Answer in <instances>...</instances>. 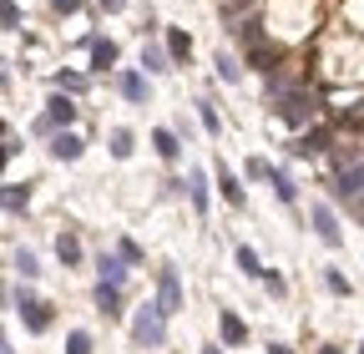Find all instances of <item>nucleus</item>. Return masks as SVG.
<instances>
[{
    "instance_id": "1",
    "label": "nucleus",
    "mask_w": 364,
    "mask_h": 354,
    "mask_svg": "<svg viewBox=\"0 0 364 354\" xmlns=\"http://www.w3.org/2000/svg\"><path fill=\"white\" fill-rule=\"evenodd\" d=\"M273 112H279L289 127H309L318 117V97L309 92V86H284V92L273 97Z\"/></svg>"
},
{
    "instance_id": "2",
    "label": "nucleus",
    "mask_w": 364,
    "mask_h": 354,
    "mask_svg": "<svg viewBox=\"0 0 364 354\" xmlns=\"http://www.w3.org/2000/svg\"><path fill=\"white\" fill-rule=\"evenodd\" d=\"M132 339L142 344V349H162L167 344V314H162V304H142V309H136Z\"/></svg>"
},
{
    "instance_id": "3",
    "label": "nucleus",
    "mask_w": 364,
    "mask_h": 354,
    "mask_svg": "<svg viewBox=\"0 0 364 354\" xmlns=\"http://www.w3.org/2000/svg\"><path fill=\"white\" fill-rule=\"evenodd\" d=\"M11 304H16V314L26 319V329H31V334H46V329H51V304L31 299L26 289H16V294H11Z\"/></svg>"
},
{
    "instance_id": "4",
    "label": "nucleus",
    "mask_w": 364,
    "mask_h": 354,
    "mask_svg": "<svg viewBox=\"0 0 364 354\" xmlns=\"http://www.w3.org/2000/svg\"><path fill=\"white\" fill-rule=\"evenodd\" d=\"M157 304H162V314H167V319L182 309V284H177V269H162V279H157Z\"/></svg>"
},
{
    "instance_id": "5",
    "label": "nucleus",
    "mask_w": 364,
    "mask_h": 354,
    "mask_svg": "<svg viewBox=\"0 0 364 354\" xmlns=\"http://www.w3.org/2000/svg\"><path fill=\"white\" fill-rule=\"evenodd\" d=\"M309 218H314V233L324 238L329 248H339V243H344V233H339V223H334V213H329L324 203H314V213H309Z\"/></svg>"
},
{
    "instance_id": "6",
    "label": "nucleus",
    "mask_w": 364,
    "mask_h": 354,
    "mask_svg": "<svg viewBox=\"0 0 364 354\" xmlns=\"http://www.w3.org/2000/svg\"><path fill=\"white\" fill-rule=\"evenodd\" d=\"M51 157L56 162H76L81 157V137L76 132H51Z\"/></svg>"
},
{
    "instance_id": "7",
    "label": "nucleus",
    "mask_w": 364,
    "mask_h": 354,
    "mask_svg": "<svg viewBox=\"0 0 364 354\" xmlns=\"http://www.w3.org/2000/svg\"><path fill=\"white\" fill-rule=\"evenodd\" d=\"M97 309H102L107 319H117V314H122V284H107V279H102V284H97Z\"/></svg>"
},
{
    "instance_id": "8",
    "label": "nucleus",
    "mask_w": 364,
    "mask_h": 354,
    "mask_svg": "<svg viewBox=\"0 0 364 354\" xmlns=\"http://www.w3.org/2000/svg\"><path fill=\"white\" fill-rule=\"evenodd\" d=\"M324 147H329V127H314V132H304L289 152H294V157H309V152H324Z\"/></svg>"
},
{
    "instance_id": "9",
    "label": "nucleus",
    "mask_w": 364,
    "mask_h": 354,
    "mask_svg": "<svg viewBox=\"0 0 364 354\" xmlns=\"http://www.w3.org/2000/svg\"><path fill=\"white\" fill-rule=\"evenodd\" d=\"M46 117H51L56 127H71V117H76V102H71L66 92H56L51 102H46Z\"/></svg>"
},
{
    "instance_id": "10",
    "label": "nucleus",
    "mask_w": 364,
    "mask_h": 354,
    "mask_svg": "<svg viewBox=\"0 0 364 354\" xmlns=\"http://www.w3.org/2000/svg\"><path fill=\"white\" fill-rule=\"evenodd\" d=\"M117 86H122V97H127V102H147V76L122 71V76H117Z\"/></svg>"
},
{
    "instance_id": "11",
    "label": "nucleus",
    "mask_w": 364,
    "mask_h": 354,
    "mask_svg": "<svg viewBox=\"0 0 364 354\" xmlns=\"http://www.w3.org/2000/svg\"><path fill=\"white\" fill-rule=\"evenodd\" d=\"M218 329H223V339H228V344H243V339H248V324H243V319L233 314V309H223Z\"/></svg>"
},
{
    "instance_id": "12",
    "label": "nucleus",
    "mask_w": 364,
    "mask_h": 354,
    "mask_svg": "<svg viewBox=\"0 0 364 354\" xmlns=\"http://www.w3.org/2000/svg\"><path fill=\"white\" fill-rule=\"evenodd\" d=\"M152 147H157V157H167V162H177V157H182L177 132H167V127H157V132H152Z\"/></svg>"
},
{
    "instance_id": "13",
    "label": "nucleus",
    "mask_w": 364,
    "mask_h": 354,
    "mask_svg": "<svg viewBox=\"0 0 364 354\" xmlns=\"http://www.w3.org/2000/svg\"><path fill=\"white\" fill-rule=\"evenodd\" d=\"M107 66H117V46L112 41H91V71H107Z\"/></svg>"
},
{
    "instance_id": "14",
    "label": "nucleus",
    "mask_w": 364,
    "mask_h": 354,
    "mask_svg": "<svg viewBox=\"0 0 364 354\" xmlns=\"http://www.w3.org/2000/svg\"><path fill=\"white\" fill-rule=\"evenodd\" d=\"M218 193H223L228 203H233V208H243V188H238V177L228 172V167H218Z\"/></svg>"
},
{
    "instance_id": "15",
    "label": "nucleus",
    "mask_w": 364,
    "mask_h": 354,
    "mask_svg": "<svg viewBox=\"0 0 364 354\" xmlns=\"http://www.w3.org/2000/svg\"><path fill=\"white\" fill-rule=\"evenodd\" d=\"M56 258L66 263V269H76V263H81V243H76V233H61V238H56Z\"/></svg>"
},
{
    "instance_id": "16",
    "label": "nucleus",
    "mask_w": 364,
    "mask_h": 354,
    "mask_svg": "<svg viewBox=\"0 0 364 354\" xmlns=\"http://www.w3.org/2000/svg\"><path fill=\"white\" fill-rule=\"evenodd\" d=\"M97 269H102V279H107V284H127V258H107V253H102Z\"/></svg>"
},
{
    "instance_id": "17",
    "label": "nucleus",
    "mask_w": 364,
    "mask_h": 354,
    "mask_svg": "<svg viewBox=\"0 0 364 354\" xmlns=\"http://www.w3.org/2000/svg\"><path fill=\"white\" fill-rule=\"evenodd\" d=\"M167 51H172V61H188V56H193L188 31H167Z\"/></svg>"
},
{
    "instance_id": "18",
    "label": "nucleus",
    "mask_w": 364,
    "mask_h": 354,
    "mask_svg": "<svg viewBox=\"0 0 364 354\" xmlns=\"http://www.w3.org/2000/svg\"><path fill=\"white\" fill-rule=\"evenodd\" d=\"M26 203H31V193H26L21 183H11V188H6V213H11V218H21V213H26Z\"/></svg>"
},
{
    "instance_id": "19",
    "label": "nucleus",
    "mask_w": 364,
    "mask_h": 354,
    "mask_svg": "<svg viewBox=\"0 0 364 354\" xmlns=\"http://www.w3.org/2000/svg\"><path fill=\"white\" fill-rule=\"evenodd\" d=\"M188 193H193V208H198V213H208V177H203V172H193V177H188Z\"/></svg>"
},
{
    "instance_id": "20",
    "label": "nucleus",
    "mask_w": 364,
    "mask_h": 354,
    "mask_svg": "<svg viewBox=\"0 0 364 354\" xmlns=\"http://www.w3.org/2000/svg\"><path fill=\"white\" fill-rule=\"evenodd\" d=\"M167 61H172V51H157V46H142V66H147V71H172Z\"/></svg>"
},
{
    "instance_id": "21",
    "label": "nucleus",
    "mask_w": 364,
    "mask_h": 354,
    "mask_svg": "<svg viewBox=\"0 0 364 354\" xmlns=\"http://www.w3.org/2000/svg\"><path fill=\"white\" fill-rule=\"evenodd\" d=\"M213 66H218V76H223V81H238V76H243V66L228 56V51H218V56H213Z\"/></svg>"
},
{
    "instance_id": "22",
    "label": "nucleus",
    "mask_w": 364,
    "mask_h": 354,
    "mask_svg": "<svg viewBox=\"0 0 364 354\" xmlns=\"http://www.w3.org/2000/svg\"><path fill=\"white\" fill-rule=\"evenodd\" d=\"M268 183H273V193H279V203H294V198H299V188L289 183V177H284L279 167H273V177H268Z\"/></svg>"
},
{
    "instance_id": "23",
    "label": "nucleus",
    "mask_w": 364,
    "mask_h": 354,
    "mask_svg": "<svg viewBox=\"0 0 364 354\" xmlns=\"http://www.w3.org/2000/svg\"><path fill=\"white\" fill-rule=\"evenodd\" d=\"M56 92H86V76L81 71H61L56 76Z\"/></svg>"
},
{
    "instance_id": "24",
    "label": "nucleus",
    "mask_w": 364,
    "mask_h": 354,
    "mask_svg": "<svg viewBox=\"0 0 364 354\" xmlns=\"http://www.w3.org/2000/svg\"><path fill=\"white\" fill-rule=\"evenodd\" d=\"M112 157H117V162L132 157V132H112Z\"/></svg>"
},
{
    "instance_id": "25",
    "label": "nucleus",
    "mask_w": 364,
    "mask_h": 354,
    "mask_svg": "<svg viewBox=\"0 0 364 354\" xmlns=\"http://www.w3.org/2000/svg\"><path fill=\"white\" fill-rule=\"evenodd\" d=\"M16 274H26V279H36L41 269H36V253L31 248H16Z\"/></svg>"
},
{
    "instance_id": "26",
    "label": "nucleus",
    "mask_w": 364,
    "mask_h": 354,
    "mask_svg": "<svg viewBox=\"0 0 364 354\" xmlns=\"http://www.w3.org/2000/svg\"><path fill=\"white\" fill-rule=\"evenodd\" d=\"M238 269H243V274H258V279H263V263H258V253H253V248H238Z\"/></svg>"
},
{
    "instance_id": "27",
    "label": "nucleus",
    "mask_w": 364,
    "mask_h": 354,
    "mask_svg": "<svg viewBox=\"0 0 364 354\" xmlns=\"http://www.w3.org/2000/svg\"><path fill=\"white\" fill-rule=\"evenodd\" d=\"M198 117H203V127L213 132V137H218V132H223V122H218V112H213V102H198Z\"/></svg>"
},
{
    "instance_id": "28",
    "label": "nucleus",
    "mask_w": 364,
    "mask_h": 354,
    "mask_svg": "<svg viewBox=\"0 0 364 354\" xmlns=\"http://www.w3.org/2000/svg\"><path fill=\"white\" fill-rule=\"evenodd\" d=\"M66 354H91V334H81V329H76V334L66 339Z\"/></svg>"
},
{
    "instance_id": "29",
    "label": "nucleus",
    "mask_w": 364,
    "mask_h": 354,
    "mask_svg": "<svg viewBox=\"0 0 364 354\" xmlns=\"http://www.w3.org/2000/svg\"><path fill=\"white\" fill-rule=\"evenodd\" d=\"M248 177H253V183H263V177H273L268 157H253V162H248Z\"/></svg>"
},
{
    "instance_id": "30",
    "label": "nucleus",
    "mask_w": 364,
    "mask_h": 354,
    "mask_svg": "<svg viewBox=\"0 0 364 354\" xmlns=\"http://www.w3.org/2000/svg\"><path fill=\"white\" fill-rule=\"evenodd\" d=\"M324 284H329V289H334V294H349V279H344V274H339V269H329V274H324Z\"/></svg>"
},
{
    "instance_id": "31",
    "label": "nucleus",
    "mask_w": 364,
    "mask_h": 354,
    "mask_svg": "<svg viewBox=\"0 0 364 354\" xmlns=\"http://www.w3.org/2000/svg\"><path fill=\"white\" fill-rule=\"evenodd\" d=\"M6 31H21V6L16 0H6Z\"/></svg>"
},
{
    "instance_id": "32",
    "label": "nucleus",
    "mask_w": 364,
    "mask_h": 354,
    "mask_svg": "<svg viewBox=\"0 0 364 354\" xmlns=\"http://www.w3.org/2000/svg\"><path fill=\"white\" fill-rule=\"evenodd\" d=\"M122 258H127V263H136V258H142V248H136L132 238H122Z\"/></svg>"
},
{
    "instance_id": "33",
    "label": "nucleus",
    "mask_w": 364,
    "mask_h": 354,
    "mask_svg": "<svg viewBox=\"0 0 364 354\" xmlns=\"http://www.w3.org/2000/svg\"><path fill=\"white\" fill-rule=\"evenodd\" d=\"M51 6H56V11H76V6H81V0H51Z\"/></svg>"
},
{
    "instance_id": "34",
    "label": "nucleus",
    "mask_w": 364,
    "mask_h": 354,
    "mask_svg": "<svg viewBox=\"0 0 364 354\" xmlns=\"http://www.w3.org/2000/svg\"><path fill=\"white\" fill-rule=\"evenodd\" d=\"M268 354H294V349H284V344H268Z\"/></svg>"
},
{
    "instance_id": "35",
    "label": "nucleus",
    "mask_w": 364,
    "mask_h": 354,
    "mask_svg": "<svg viewBox=\"0 0 364 354\" xmlns=\"http://www.w3.org/2000/svg\"><path fill=\"white\" fill-rule=\"evenodd\" d=\"M318 354H344V349H318Z\"/></svg>"
},
{
    "instance_id": "36",
    "label": "nucleus",
    "mask_w": 364,
    "mask_h": 354,
    "mask_svg": "<svg viewBox=\"0 0 364 354\" xmlns=\"http://www.w3.org/2000/svg\"><path fill=\"white\" fill-rule=\"evenodd\" d=\"M203 354H218V349H203Z\"/></svg>"
},
{
    "instance_id": "37",
    "label": "nucleus",
    "mask_w": 364,
    "mask_h": 354,
    "mask_svg": "<svg viewBox=\"0 0 364 354\" xmlns=\"http://www.w3.org/2000/svg\"><path fill=\"white\" fill-rule=\"evenodd\" d=\"M359 354H364V339H359Z\"/></svg>"
}]
</instances>
